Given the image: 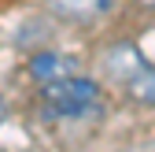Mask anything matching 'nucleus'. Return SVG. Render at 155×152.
<instances>
[{
  "mask_svg": "<svg viewBox=\"0 0 155 152\" xmlns=\"http://www.w3.org/2000/svg\"><path fill=\"white\" fill-rule=\"evenodd\" d=\"M104 63H107V71L114 74V78H126V82H129L133 74H137V71L144 67L140 52L133 48V45H114V48L107 52V60H104Z\"/></svg>",
  "mask_w": 155,
  "mask_h": 152,
  "instance_id": "4",
  "label": "nucleus"
},
{
  "mask_svg": "<svg viewBox=\"0 0 155 152\" xmlns=\"http://www.w3.org/2000/svg\"><path fill=\"white\" fill-rule=\"evenodd\" d=\"M48 4L59 19H74V22H92L111 11V0H48Z\"/></svg>",
  "mask_w": 155,
  "mask_h": 152,
  "instance_id": "3",
  "label": "nucleus"
},
{
  "mask_svg": "<svg viewBox=\"0 0 155 152\" xmlns=\"http://www.w3.org/2000/svg\"><path fill=\"white\" fill-rule=\"evenodd\" d=\"M78 60L74 56H63V52H41L30 60V78L37 82H52V78H63V74H74Z\"/></svg>",
  "mask_w": 155,
  "mask_h": 152,
  "instance_id": "2",
  "label": "nucleus"
},
{
  "mask_svg": "<svg viewBox=\"0 0 155 152\" xmlns=\"http://www.w3.org/2000/svg\"><path fill=\"white\" fill-rule=\"evenodd\" d=\"M129 93H133V100H140V104H155V67H140L137 74L129 78Z\"/></svg>",
  "mask_w": 155,
  "mask_h": 152,
  "instance_id": "5",
  "label": "nucleus"
},
{
  "mask_svg": "<svg viewBox=\"0 0 155 152\" xmlns=\"http://www.w3.org/2000/svg\"><path fill=\"white\" fill-rule=\"evenodd\" d=\"M140 4H144V8H155V0H140Z\"/></svg>",
  "mask_w": 155,
  "mask_h": 152,
  "instance_id": "6",
  "label": "nucleus"
},
{
  "mask_svg": "<svg viewBox=\"0 0 155 152\" xmlns=\"http://www.w3.org/2000/svg\"><path fill=\"white\" fill-rule=\"evenodd\" d=\"M41 100L52 119H85L89 111L100 104V85L92 78H78V74H63V78L41 82Z\"/></svg>",
  "mask_w": 155,
  "mask_h": 152,
  "instance_id": "1",
  "label": "nucleus"
},
{
  "mask_svg": "<svg viewBox=\"0 0 155 152\" xmlns=\"http://www.w3.org/2000/svg\"><path fill=\"white\" fill-rule=\"evenodd\" d=\"M0 123H4V100H0Z\"/></svg>",
  "mask_w": 155,
  "mask_h": 152,
  "instance_id": "7",
  "label": "nucleus"
}]
</instances>
